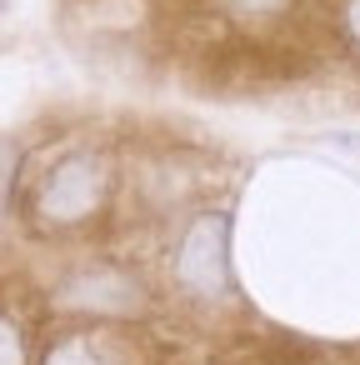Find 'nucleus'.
<instances>
[{"instance_id":"obj_4","label":"nucleus","mask_w":360,"mask_h":365,"mask_svg":"<svg viewBox=\"0 0 360 365\" xmlns=\"http://www.w3.org/2000/svg\"><path fill=\"white\" fill-rule=\"evenodd\" d=\"M46 365H135V355L110 330H71L46 350Z\"/></svg>"},{"instance_id":"obj_3","label":"nucleus","mask_w":360,"mask_h":365,"mask_svg":"<svg viewBox=\"0 0 360 365\" xmlns=\"http://www.w3.org/2000/svg\"><path fill=\"white\" fill-rule=\"evenodd\" d=\"M61 300H66L71 310H96V315H135V310L145 305L140 280H135V275H125V270H120V265H110V260L81 265V270L66 280Z\"/></svg>"},{"instance_id":"obj_5","label":"nucleus","mask_w":360,"mask_h":365,"mask_svg":"<svg viewBox=\"0 0 360 365\" xmlns=\"http://www.w3.org/2000/svg\"><path fill=\"white\" fill-rule=\"evenodd\" d=\"M0 365H26V330L0 310Z\"/></svg>"},{"instance_id":"obj_1","label":"nucleus","mask_w":360,"mask_h":365,"mask_svg":"<svg viewBox=\"0 0 360 365\" xmlns=\"http://www.w3.org/2000/svg\"><path fill=\"white\" fill-rule=\"evenodd\" d=\"M110 190H115L110 160L96 155V150H71V155H61V160L36 180L31 215H36V225H46V230H81V225H91V220L106 210Z\"/></svg>"},{"instance_id":"obj_2","label":"nucleus","mask_w":360,"mask_h":365,"mask_svg":"<svg viewBox=\"0 0 360 365\" xmlns=\"http://www.w3.org/2000/svg\"><path fill=\"white\" fill-rule=\"evenodd\" d=\"M170 275L190 300H220L230 295V215L225 210H200L170 255Z\"/></svg>"},{"instance_id":"obj_6","label":"nucleus","mask_w":360,"mask_h":365,"mask_svg":"<svg viewBox=\"0 0 360 365\" xmlns=\"http://www.w3.org/2000/svg\"><path fill=\"white\" fill-rule=\"evenodd\" d=\"M340 31H345V41L360 51V0H340Z\"/></svg>"}]
</instances>
